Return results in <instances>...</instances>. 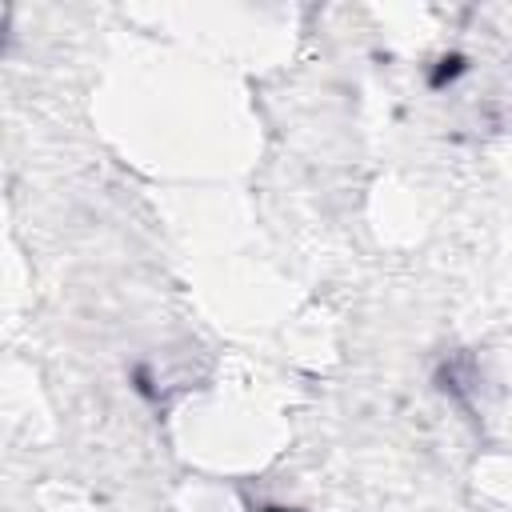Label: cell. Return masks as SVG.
I'll use <instances>...</instances> for the list:
<instances>
[{
  "label": "cell",
  "mask_w": 512,
  "mask_h": 512,
  "mask_svg": "<svg viewBox=\"0 0 512 512\" xmlns=\"http://www.w3.org/2000/svg\"><path fill=\"white\" fill-rule=\"evenodd\" d=\"M268 512H284V508H268Z\"/></svg>",
  "instance_id": "cell-1"
}]
</instances>
